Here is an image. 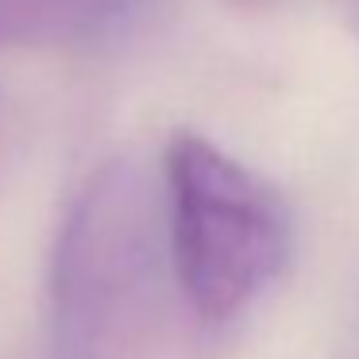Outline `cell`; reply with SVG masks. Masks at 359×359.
Returning <instances> with one entry per match:
<instances>
[{"label":"cell","mask_w":359,"mask_h":359,"mask_svg":"<svg viewBox=\"0 0 359 359\" xmlns=\"http://www.w3.org/2000/svg\"><path fill=\"white\" fill-rule=\"evenodd\" d=\"M143 4L147 0H0V50L101 39Z\"/></svg>","instance_id":"3957f363"},{"label":"cell","mask_w":359,"mask_h":359,"mask_svg":"<svg viewBox=\"0 0 359 359\" xmlns=\"http://www.w3.org/2000/svg\"><path fill=\"white\" fill-rule=\"evenodd\" d=\"M163 224L182 302L209 328L278 278L294 232L278 189L197 132L163 151Z\"/></svg>","instance_id":"6da1fadb"},{"label":"cell","mask_w":359,"mask_h":359,"mask_svg":"<svg viewBox=\"0 0 359 359\" xmlns=\"http://www.w3.org/2000/svg\"><path fill=\"white\" fill-rule=\"evenodd\" d=\"M20 116L16 109H12V101L4 93H0V182H4V174L12 170V163H16L20 155Z\"/></svg>","instance_id":"277c9868"},{"label":"cell","mask_w":359,"mask_h":359,"mask_svg":"<svg viewBox=\"0 0 359 359\" xmlns=\"http://www.w3.org/2000/svg\"><path fill=\"white\" fill-rule=\"evenodd\" d=\"M166 278L174 266L163 194L135 163H109L81 189L58 240L55 302L66 348L81 359L140 351L163 317Z\"/></svg>","instance_id":"7a4b0ae2"},{"label":"cell","mask_w":359,"mask_h":359,"mask_svg":"<svg viewBox=\"0 0 359 359\" xmlns=\"http://www.w3.org/2000/svg\"><path fill=\"white\" fill-rule=\"evenodd\" d=\"M236 12H271V8H278L282 0H228Z\"/></svg>","instance_id":"5b68a950"}]
</instances>
